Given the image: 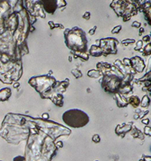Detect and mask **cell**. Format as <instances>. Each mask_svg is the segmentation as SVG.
<instances>
[{"instance_id":"cell-1","label":"cell","mask_w":151,"mask_h":161,"mask_svg":"<svg viewBox=\"0 0 151 161\" xmlns=\"http://www.w3.org/2000/svg\"><path fill=\"white\" fill-rule=\"evenodd\" d=\"M66 46L73 51L85 52L87 49V39L83 30L73 27L72 30L66 29L64 31Z\"/></svg>"},{"instance_id":"cell-2","label":"cell","mask_w":151,"mask_h":161,"mask_svg":"<svg viewBox=\"0 0 151 161\" xmlns=\"http://www.w3.org/2000/svg\"><path fill=\"white\" fill-rule=\"evenodd\" d=\"M62 120L66 126L72 128H82L89 123L88 114L79 109H71L63 114Z\"/></svg>"},{"instance_id":"cell-3","label":"cell","mask_w":151,"mask_h":161,"mask_svg":"<svg viewBox=\"0 0 151 161\" xmlns=\"http://www.w3.org/2000/svg\"><path fill=\"white\" fill-rule=\"evenodd\" d=\"M119 44V41L114 38H107L102 39L100 40V45L98 46L103 51V55L107 56L109 54L117 53L116 49V44Z\"/></svg>"},{"instance_id":"cell-4","label":"cell","mask_w":151,"mask_h":161,"mask_svg":"<svg viewBox=\"0 0 151 161\" xmlns=\"http://www.w3.org/2000/svg\"><path fill=\"white\" fill-rule=\"evenodd\" d=\"M130 66L137 73L143 72L145 68V64L144 60L140 57H133L130 59Z\"/></svg>"},{"instance_id":"cell-5","label":"cell","mask_w":151,"mask_h":161,"mask_svg":"<svg viewBox=\"0 0 151 161\" xmlns=\"http://www.w3.org/2000/svg\"><path fill=\"white\" fill-rule=\"evenodd\" d=\"M39 3L42 5L46 12H47L48 14H51V15L55 13V10L57 8L56 1H40L39 2Z\"/></svg>"},{"instance_id":"cell-6","label":"cell","mask_w":151,"mask_h":161,"mask_svg":"<svg viewBox=\"0 0 151 161\" xmlns=\"http://www.w3.org/2000/svg\"><path fill=\"white\" fill-rule=\"evenodd\" d=\"M131 129H132V126L130 124H123L122 126L119 125L116 128V133L119 136L124 137L125 133L130 131Z\"/></svg>"},{"instance_id":"cell-7","label":"cell","mask_w":151,"mask_h":161,"mask_svg":"<svg viewBox=\"0 0 151 161\" xmlns=\"http://www.w3.org/2000/svg\"><path fill=\"white\" fill-rule=\"evenodd\" d=\"M114 99L116 100V105L119 107H125L129 105L126 98H124V96L120 95L119 93H115Z\"/></svg>"},{"instance_id":"cell-8","label":"cell","mask_w":151,"mask_h":161,"mask_svg":"<svg viewBox=\"0 0 151 161\" xmlns=\"http://www.w3.org/2000/svg\"><path fill=\"white\" fill-rule=\"evenodd\" d=\"M12 95V90L9 88H4L0 90V101H7Z\"/></svg>"},{"instance_id":"cell-9","label":"cell","mask_w":151,"mask_h":161,"mask_svg":"<svg viewBox=\"0 0 151 161\" xmlns=\"http://www.w3.org/2000/svg\"><path fill=\"white\" fill-rule=\"evenodd\" d=\"M89 54L94 57H100L103 55V51L100 49V48L96 45H92L91 46V49L89 50Z\"/></svg>"},{"instance_id":"cell-10","label":"cell","mask_w":151,"mask_h":161,"mask_svg":"<svg viewBox=\"0 0 151 161\" xmlns=\"http://www.w3.org/2000/svg\"><path fill=\"white\" fill-rule=\"evenodd\" d=\"M132 89L133 86L132 85H121V86H120L118 91H119L120 95H125L132 92Z\"/></svg>"},{"instance_id":"cell-11","label":"cell","mask_w":151,"mask_h":161,"mask_svg":"<svg viewBox=\"0 0 151 161\" xmlns=\"http://www.w3.org/2000/svg\"><path fill=\"white\" fill-rule=\"evenodd\" d=\"M128 103L130 104L132 107H137L140 105V98L137 95H132L129 98Z\"/></svg>"},{"instance_id":"cell-12","label":"cell","mask_w":151,"mask_h":161,"mask_svg":"<svg viewBox=\"0 0 151 161\" xmlns=\"http://www.w3.org/2000/svg\"><path fill=\"white\" fill-rule=\"evenodd\" d=\"M71 53L73 55V57H74V58H82V60H84V61H88L89 58V55H88V54L81 52V51H71Z\"/></svg>"},{"instance_id":"cell-13","label":"cell","mask_w":151,"mask_h":161,"mask_svg":"<svg viewBox=\"0 0 151 161\" xmlns=\"http://www.w3.org/2000/svg\"><path fill=\"white\" fill-rule=\"evenodd\" d=\"M87 75L91 78L98 79L101 76L102 73L100 71H97V70H90L89 71H88Z\"/></svg>"},{"instance_id":"cell-14","label":"cell","mask_w":151,"mask_h":161,"mask_svg":"<svg viewBox=\"0 0 151 161\" xmlns=\"http://www.w3.org/2000/svg\"><path fill=\"white\" fill-rule=\"evenodd\" d=\"M150 99L149 98L148 95H144L143 98H142L141 101H140V105L144 108H146V107H148L150 106Z\"/></svg>"},{"instance_id":"cell-15","label":"cell","mask_w":151,"mask_h":161,"mask_svg":"<svg viewBox=\"0 0 151 161\" xmlns=\"http://www.w3.org/2000/svg\"><path fill=\"white\" fill-rule=\"evenodd\" d=\"M150 51H151V48H150V43H148L146 46L144 47V49H141V51L143 54L144 56H147V55H150Z\"/></svg>"},{"instance_id":"cell-16","label":"cell","mask_w":151,"mask_h":161,"mask_svg":"<svg viewBox=\"0 0 151 161\" xmlns=\"http://www.w3.org/2000/svg\"><path fill=\"white\" fill-rule=\"evenodd\" d=\"M132 132H133V133H134H134H136L135 135H132V136L134 137V138H139V139H144L143 134H142L141 132L140 131L139 129H138L136 128V127H134V128H133Z\"/></svg>"},{"instance_id":"cell-17","label":"cell","mask_w":151,"mask_h":161,"mask_svg":"<svg viewBox=\"0 0 151 161\" xmlns=\"http://www.w3.org/2000/svg\"><path fill=\"white\" fill-rule=\"evenodd\" d=\"M71 73L76 79H80L82 76V73L79 69H73L71 71Z\"/></svg>"},{"instance_id":"cell-18","label":"cell","mask_w":151,"mask_h":161,"mask_svg":"<svg viewBox=\"0 0 151 161\" xmlns=\"http://www.w3.org/2000/svg\"><path fill=\"white\" fill-rule=\"evenodd\" d=\"M135 42V40L133 39H124V40L122 41V43H123L124 46H127L129 44H133Z\"/></svg>"},{"instance_id":"cell-19","label":"cell","mask_w":151,"mask_h":161,"mask_svg":"<svg viewBox=\"0 0 151 161\" xmlns=\"http://www.w3.org/2000/svg\"><path fill=\"white\" fill-rule=\"evenodd\" d=\"M121 30L122 26L121 25H118V26H116L112 30H111V33H112V34H118Z\"/></svg>"},{"instance_id":"cell-20","label":"cell","mask_w":151,"mask_h":161,"mask_svg":"<svg viewBox=\"0 0 151 161\" xmlns=\"http://www.w3.org/2000/svg\"><path fill=\"white\" fill-rule=\"evenodd\" d=\"M142 47H143V42L142 40H138L137 42H136V46L134 47V50L135 51H141Z\"/></svg>"},{"instance_id":"cell-21","label":"cell","mask_w":151,"mask_h":161,"mask_svg":"<svg viewBox=\"0 0 151 161\" xmlns=\"http://www.w3.org/2000/svg\"><path fill=\"white\" fill-rule=\"evenodd\" d=\"M57 8H61V7L66 6V2L65 1H61V0H57Z\"/></svg>"},{"instance_id":"cell-22","label":"cell","mask_w":151,"mask_h":161,"mask_svg":"<svg viewBox=\"0 0 151 161\" xmlns=\"http://www.w3.org/2000/svg\"><path fill=\"white\" fill-rule=\"evenodd\" d=\"M92 142H94L95 143H99L100 142V135H98V134L93 135V136H92Z\"/></svg>"},{"instance_id":"cell-23","label":"cell","mask_w":151,"mask_h":161,"mask_svg":"<svg viewBox=\"0 0 151 161\" xmlns=\"http://www.w3.org/2000/svg\"><path fill=\"white\" fill-rule=\"evenodd\" d=\"M132 27H135V28H141V23L138 22V21H134V22L132 24Z\"/></svg>"},{"instance_id":"cell-24","label":"cell","mask_w":151,"mask_h":161,"mask_svg":"<svg viewBox=\"0 0 151 161\" xmlns=\"http://www.w3.org/2000/svg\"><path fill=\"white\" fill-rule=\"evenodd\" d=\"M123 64L126 67H131L130 66V59L125 58L123 59Z\"/></svg>"},{"instance_id":"cell-25","label":"cell","mask_w":151,"mask_h":161,"mask_svg":"<svg viewBox=\"0 0 151 161\" xmlns=\"http://www.w3.org/2000/svg\"><path fill=\"white\" fill-rule=\"evenodd\" d=\"M90 17H91V13H90V12H85V14L82 15V18H84L85 20H89Z\"/></svg>"},{"instance_id":"cell-26","label":"cell","mask_w":151,"mask_h":161,"mask_svg":"<svg viewBox=\"0 0 151 161\" xmlns=\"http://www.w3.org/2000/svg\"><path fill=\"white\" fill-rule=\"evenodd\" d=\"M142 42H150V35H147V36H145V37H144L143 39H142Z\"/></svg>"},{"instance_id":"cell-27","label":"cell","mask_w":151,"mask_h":161,"mask_svg":"<svg viewBox=\"0 0 151 161\" xmlns=\"http://www.w3.org/2000/svg\"><path fill=\"white\" fill-rule=\"evenodd\" d=\"M13 161H25V157L22 156H17L14 157Z\"/></svg>"},{"instance_id":"cell-28","label":"cell","mask_w":151,"mask_h":161,"mask_svg":"<svg viewBox=\"0 0 151 161\" xmlns=\"http://www.w3.org/2000/svg\"><path fill=\"white\" fill-rule=\"evenodd\" d=\"M144 133L146 134L147 135H149L150 136L151 134H150V126H146L144 128Z\"/></svg>"},{"instance_id":"cell-29","label":"cell","mask_w":151,"mask_h":161,"mask_svg":"<svg viewBox=\"0 0 151 161\" xmlns=\"http://www.w3.org/2000/svg\"><path fill=\"white\" fill-rule=\"evenodd\" d=\"M96 29H97V26H95L94 27L91 28V30L89 31V34L91 35V36H93L95 33V31H96Z\"/></svg>"},{"instance_id":"cell-30","label":"cell","mask_w":151,"mask_h":161,"mask_svg":"<svg viewBox=\"0 0 151 161\" xmlns=\"http://www.w3.org/2000/svg\"><path fill=\"white\" fill-rule=\"evenodd\" d=\"M55 144V146H56V148H63V146H64V144H63V142H61V141L56 142Z\"/></svg>"},{"instance_id":"cell-31","label":"cell","mask_w":151,"mask_h":161,"mask_svg":"<svg viewBox=\"0 0 151 161\" xmlns=\"http://www.w3.org/2000/svg\"><path fill=\"white\" fill-rule=\"evenodd\" d=\"M48 25H49L50 28H51V30L55 29V23H54L53 21H48Z\"/></svg>"},{"instance_id":"cell-32","label":"cell","mask_w":151,"mask_h":161,"mask_svg":"<svg viewBox=\"0 0 151 161\" xmlns=\"http://www.w3.org/2000/svg\"><path fill=\"white\" fill-rule=\"evenodd\" d=\"M42 119L44 120L49 119V115H48V114H47V113H44V114H42Z\"/></svg>"},{"instance_id":"cell-33","label":"cell","mask_w":151,"mask_h":161,"mask_svg":"<svg viewBox=\"0 0 151 161\" xmlns=\"http://www.w3.org/2000/svg\"><path fill=\"white\" fill-rule=\"evenodd\" d=\"M61 28V29H64V26L61 24H55V28Z\"/></svg>"},{"instance_id":"cell-34","label":"cell","mask_w":151,"mask_h":161,"mask_svg":"<svg viewBox=\"0 0 151 161\" xmlns=\"http://www.w3.org/2000/svg\"><path fill=\"white\" fill-rule=\"evenodd\" d=\"M142 123H144V124H146V125H148L149 123H150V120L149 119H145V120H142Z\"/></svg>"},{"instance_id":"cell-35","label":"cell","mask_w":151,"mask_h":161,"mask_svg":"<svg viewBox=\"0 0 151 161\" xmlns=\"http://www.w3.org/2000/svg\"><path fill=\"white\" fill-rule=\"evenodd\" d=\"M20 85H20L19 83H14L13 86H14V89H17L18 87H20Z\"/></svg>"},{"instance_id":"cell-36","label":"cell","mask_w":151,"mask_h":161,"mask_svg":"<svg viewBox=\"0 0 151 161\" xmlns=\"http://www.w3.org/2000/svg\"><path fill=\"white\" fill-rule=\"evenodd\" d=\"M150 156L147 157V156H144V157H142V159L140 161H147V159L150 158Z\"/></svg>"},{"instance_id":"cell-37","label":"cell","mask_w":151,"mask_h":161,"mask_svg":"<svg viewBox=\"0 0 151 161\" xmlns=\"http://www.w3.org/2000/svg\"><path fill=\"white\" fill-rule=\"evenodd\" d=\"M144 33V28L141 27V28H140L139 33H138V34H139V36H141V35H142V33Z\"/></svg>"},{"instance_id":"cell-38","label":"cell","mask_w":151,"mask_h":161,"mask_svg":"<svg viewBox=\"0 0 151 161\" xmlns=\"http://www.w3.org/2000/svg\"><path fill=\"white\" fill-rule=\"evenodd\" d=\"M69 61H70V62L72 61V58H71V56L69 57Z\"/></svg>"},{"instance_id":"cell-39","label":"cell","mask_w":151,"mask_h":161,"mask_svg":"<svg viewBox=\"0 0 151 161\" xmlns=\"http://www.w3.org/2000/svg\"><path fill=\"white\" fill-rule=\"evenodd\" d=\"M95 161H98V160H95Z\"/></svg>"},{"instance_id":"cell-40","label":"cell","mask_w":151,"mask_h":161,"mask_svg":"<svg viewBox=\"0 0 151 161\" xmlns=\"http://www.w3.org/2000/svg\"><path fill=\"white\" fill-rule=\"evenodd\" d=\"M0 161H2V160H0Z\"/></svg>"}]
</instances>
